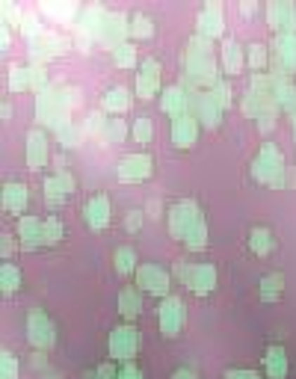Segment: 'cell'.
<instances>
[{"mask_svg": "<svg viewBox=\"0 0 296 379\" xmlns=\"http://www.w3.org/2000/svg\"><path fill=\"white\" fill-rule=\"evenodd\" d=\"M181 65H184V75H181V86H193V89H214L217 83L222 80L219 77V65L214 57H190L184 53L181 57Z\"/></svg>", "mask_w": 296, "mask_h": 379, "instance_id": "cell-1", "label": "cell"}, {"mask_svg": "<svg viewBox=\"0 0 296 379\" xmlns=\"http://www.w3.org/2000/svg\"><path fill=\"white\" fill-rule=\"evenodd\" d=\"M252 172H255V178L264 181L266 187L281 190V187L288 184V181H285V172H288L285 169V158H281V151L276 146H264L261 148L255 163H252Z\"/></svg>", "mask_w": 296, "mask_h": 379, "instance_id": "cell-2", "label": "cell"}, {"mask_svg": "<svg viewBox=\"0 0 296 379\" xmlns=\"http://www.w3.org/2000/svg\"><path fill=\"white\" fill-rule=\"evenodd\" d=\"M270 75L293 77L296 75V33H278L270 48Z\"/></svg>", "mask_w": 296, "mask_h": 379, "instance_id": "cell-3", "label": "cell"}, {"mask_svg": "<svg viewBox=\"0 0 296 379\" xmlns=\"http://www.w3.org/2000/svg\"><path fill=\"white\" fill-rule=\"evenodd\" d=\"M107 349H110V359H119V361H131L139 349H143V332L136 326H116L110 332V341H107Z\"/></svg>", "mask_w": 296, "mask_h": 379, "instance_id": "cell-4", "label": "cell"}, {"mask_svg": "<svg viewBox=\"0 0 296 379\" xmlns=\"http://www.w3.org/2000/svg\"><path fill=\"white\" fill-rule=\"evenodd\" d=\"M27 341H30V347L36 349V353H48V349L56 344V329L41 308H33V311L27 314Z\"/></svg>", "mask_w": 296, "mask_h": 379, "instance_id": "cell-5", "label": "cell"}, {"mask_svg": "<svg viewBox=\"0 0 296 379\" xmlns=\"http://www.w3.org/2000/svg\"><path fill=\"white\" fill-rule=\"evenodd\" d=\"M202 219V210L199 205H195L193 199H184V202H175L172 207H169L166 214V222H169V234L178 237V240H184V237L190 234V229L195 226V222Z\"/></svg>", "mask_w": 296, "mask_h": 379, "instance_id": "cell-6", "label": "cell"}, {"mask_svg": "<svg viewBox=\"0 0 296 379\" xmlns=\"http://www.w3.org/2000/svg\"><path fill=\"white\" fill-rule=\"evenodd\" d=\"M187 323V305L181 297H166L160 300V308H157V326L166 338H178V332L184 329Z\"/></svg>", "mask_w": 296, "mask_h": 379, "instance_id": "cell-7", "label": "cell"}, {"mask_svg": "<svg viewBox=\"0 0 296 379\" xmlns=\"http://www.w3.org/2000/svg\"><path fill=\"white\" fill-rule=\"evenodd\" d=\"M128 36H131V21H128V15L124 12H110L107 9V15H104V21H101V30H98V41H101L104 48H119V45H124L128 41Z\"/></svg>", "mask_w": 296, "mask_h": 379, "instance_id": "cell-8", "label": "cell"}, {"mask_svg": "<svg viewBox=\"0 0 296 379\" xmlns=\"http://www.w3.org/2000/svg\"><path fill=\"white\" fill-rule=\"evenodd\" d=\"M136 276V288L146 290V293H154V297H172L169 293V288H172V276H169L166 270H160L157 264H139V270L134 273Z\"/></svg>", "mask_w": 296, "mask_h": 379, "instance_id": "cell-9", "label": "cell"}, {"mask_svg": "<svg viewBox=\"0 0 296 379\" xmlns=\"http://www.w3.org/2000/svg\"><path fill=\"white\" fill-rule=\"evenodd\" d=\"M122 184H139L151 175V158L146 151H134V154H124L119 160V169H116Z\"/></svg>", "mask_w": 296, "mask_h": 379, "instance_id": "cell-10", "label": "cell"}, {"mask_svg": "<svg viewBox=\"0 0 296 379\" xmlns=\"http://www.w3.org/2000/svg\"><path fill=\"white\" fill-rule=\"evenodd\" d=\"M75 178H72V172L68 169H56L51 178H45V202L51 205V207H56V205H63L68 195L75 193Z\"/></svg>", "mask_w": 296, "mask_h": 379, "instance_id": "cell-11", "label": "cell"}, {"mask_svg": "<svg viewBox=\"0 0 296 379\" xmlns=\"http://www.w3.org/2000/svg\"><path fill=\"white\" fill-rule=\"evenodd\" d=\"M51 143H48V134L41 131V128H33L30 134H27V166H30L33 172L39 169H45L48 166V151Z\"/></svg>", "mask_w": 296, "mask_h": 379, "instance_id": "cell-12", "label": "cell"}, {"mask_svg": "<svg viewBox=\"0 0 296 379\" xmlns=\"http://www.w3.org/2000/svg\"><path fill=\"white\" fill-rule=\"evenodd\" d=\"M160 110L169 116V119H181V116H190V98H187V89L175 83V86H166L163 95H160Z\"/></svg>", "mask_w": 296, "mask_h": 379, "instance_id": "cell-13", "label": "cell"}, {"mask_svg": "<svg viewBox=\"0 0 296 379\" xmlns=\"http://www.w3.org/2000/svg\"><path fill=\"white\" fill-rule=\"evenodd\" d=\"M83 222L92 229V231H101L110 226V199L101 195H92V199L83 205Z\"/></svg>", "mask_w": 296, "mask_h": 379, "instance_id": "cell-14", "label": "cell"}, {"mask_svg": "<svg viewBox=\"0 0 296 379\" xmlns=\"http://www.w3.org/2000/svg\"><path fill=\"white\" fill-rule=\"evenodd\" d=\"M219 60H222V72L225 75H240L246 65V48L237 39H225L219 48Z\"/></svg>", "mask_w": 296, "mask_h": 379, "instance_id": "cell-15", "label": "cell"}, {"mask_svg": "<svg viewBox=\"0 0 296 379\" xmlns=\"http://www.w3.org/2000/svg\"><path fill=\"white\" fill-rule=\"evenodd\" d=\"M199 33L202 36H207V39H217V36H222V30H225V15H222V6L219 4H207L202 12H199Z\"/></svg>", "mask_w": 296, "mask_h": 379, "instance_id": "cell-16", "label": "cell"}, {"mask_svg": "<svg viewBox=\"0 0 296 379\" xmlns=\"http://www.w3.org/2000/svg\"><path fill=\"white\" fill-rule=\"evenodd\" d=\"M169 136H172V143L178 148H190V146H195V139H199V122H195L193 116H181V119L172 122Z\"/></svg>", "mask_w": 296, "mask_h": 379, "instance_id": "cell-17", "label": "cell"}, {"mask_svg": "<svg viewBox=\"0 0 296 379\" xmlns=\"http://www.w3.org/2000/svg\"><path fill=\"white\" fill-rule=\"evenodd\" d=\"M27 202H30V190L21 181H6L4 184V207L9 214H24Z\"/></svg>", "mask_w": 296, "mask_h": 379, "instance_id": "cell-18", "label": "cell"}, {"mask_svg": "<svg viewBox=\"0 0 296 379\" xmlns=\"http://www.w3.org/2000/svg\"><path fill=\"white\" fill-rule=\"evenodd\" d=\"M18 243L27 252L41 246V219L39 217H21L18 219Z\"/></svg>", "mask_w": 296, "mask_h": 379, "instance_id": "cell-19", "label": "cell"}, {"mask_svg": "<svg viewBox=\"0 0 296 379\" xmlns=\"http://www.w3.org/2000/svg\"><path fill=\"white\" fill-rule=\"evenodd\" d=\"M264 364H266V376L270 379H288V349L281 344H273L270 349H266L264 356Z\"/></svg>", "mask_w": 296, "mask_h": 379, "instance_id": "cell-20", "label": "cell"}, {"mask_svg": "<svg viewBox=\"0 0 296 379\" xmlns=\"http://www.w3.org/2000/svg\"><path fill=\"white\" fill-rule=\"evenodd\" d=\"M128 107H131V89H124V86L110 89L101 98V110H104L110 119H119V113H124Z\"/></svg>", "mask_w": 296, "mask_h": 379, "instance_id": "cell-21", "label": "cell"}, {"mask_svg": "<svg viewBox=\"0 0 296 379\" xmlns=\"http://www.w3.org/2000/svg\"><path fill=\"white\" fill-rule=\"evenodd\" d=\"M187 288H193V293H199V297L210 293L217 288V266L214 264H195L193 278H190Z\"/></svg>", "mask_w": 296, "mask_h": 379, "instance_id": "cell-22", "label": "cell"}, {"mask_svg": "<svg viewBox=\"0 0 296 379\" xmlns=\"http://www.w3.org/2000/svg\"><path fill=\"white\" fill-rule=\"evenodd\" d=\"M119 314L124 320H136L143 314V290L139 288H122L119 290Z\"/></svg>", "mask_w": 296, "mask_h": 379, "instance_id": "cell-23", "label": "cell"}, {"mask_svg": "<svg viewBox=\"0 0 296 379\" xmlns=\"http://www.w3.org/2000/svg\"><path fill=\"white\" fill-rule=\"evenodd\" d=\"M41 15L56 21V24H68V21H77L80 15V6L77 4H56V0H48V4H41Z\"/></svg>", "mask_w": 296, "mask_h": 379, "instance_id": "cell-24", "label": "cell"}, {"mask_svg": "<svg viewBox=\"0 0 296 379\" xmlns=\"http://www.w3.org/2000/svg\"><path fill=\"white\" fill-rule=\"evenodd\" d=\"M104 15H107V9H104L101 4L83 6V9H80V15H77V30L98 36V30H101V21H104Z\"/></svg>", "mask_w": 296, "mask_h": 379, "instance_id": "cell-25", "label": "cell"}, {"mask_svg": "<svg viewBox=\"0 0 296 379\" xmlns=\"http://www.w3.org/2000/svg\"><path fill=\"white\" fill-rule=\"evenodd\" d=\"M112 264H116V273L119 276H134L139 270V261H136V249L131 246H119L116 255H112Z\"/></svg>", "mask_w": 296, "mask_h": 379, "instance_id": "cell-26", "label": "cell"}, {"mask_svg": "<svg viewBox=\"0 0 296 379\" xmlns=\"http://www.w3.org/2000/svg\"><path fill=\"white\" fill-rule=\"evenodd\" d=\"M246 65H249L255 75H261L264 68L270 65V48L261 45V41H252V45L246 48Z\"/></svg>", "mask_w": 296, "mask_h": 379, "instance_id": "cell-27", "label": "cell"}, {"mask_svg": "<svg viewBox=\"0 0 296 379\" xmlns=\"http://www.w3.org/2000/svg\"><path fill=\"white\" fill-rule=\"evenodd\" d=\"M281 290H285V276L281 273H266L261 278V300L264 302H276L281 297Z\"/></svg>", "mask_w": 296, "mask_h": 379, "instance_id": "cell-28", "label": "cell"}, {"mask_svg": "<svg viewBox=\"0 0 296 379\" xmlns=\"http://www.w3.org/2000/svg\"><path fill=\"white\" fill-rule=\"evenodd\" d=\"M24 285V276L15 264H4V270H0V288H4V297H12L18 288Z\"/></svg>", "mask_w": 296, "mask_h": 379, "instance_id": "cell-29", "label": "cell"}, {"mask_svg": "<svg viewBox=\"0 0 296 379\" xmlns=\"http://www.w3.org/2000/svg\"><path fill=\"white\" fill-rule=\"evenodd\" d=\"M249 246H252V252H255L258 258H264V255H270L273 252V234H270V229H252V234H249Z\"/></svg>", "mask_w": 296, "mask_h": 379, "instance_id": "cell-30", "label": "cell"}, {"mask_svg": "<svg viewBox=\"0 0 296 379\" xmlns=\"http://www.w3.org/2000/svg\"><path fill=\"white\" fill-rule=\"evenodd\" d=\"M107 122H110V119H107L104 110H92V113H86V119H83L80 131H83V136H98V139H101Z\"/></svg>", "mask_w": 296, "mask_h": 379, "instance_id": "cell-31", "label": "cell"}, {"mask_svg": "<svg viewBox=\"0 0 296 379\" xmlns=\"http://www.w3.org/2000/svg\"><path fill=\"white\" fill-rule=\"evenodd\" d=\"M276 101H278V110H285V113L293 119L296 116V83L293 80H285L276 92Z\"/></svg>", "mask_w": 296, "mask_h": 379, "instance_id": "cell-32", "label": "cell"}, {"mask_svg": "<svg viewBox=\"0 0 296 379\" xmlns=\"http://www.w3.org/2000/svg\"><path fill=\"white\" fill-rule=\"evenodd\" d=\"M9 92H27L30 89V65H12L6 75Z\"/></svg>", "mask_w": 296, "mask_h": 379, "instance_id": "cell-33", "label": "cell"}, {"mask_svg": "<svg viewBox=\"0 0 296 379\" xmlns=\"http://www.w3.org/2000/svg\"><path fill=\"white\" fill-rule=\"evenodd\" d=\"M214 51H217L214 39H207L202 33H193L187 39V51L184 53H190V57H214Z\"/></svg>", "mask_w": 296, "mask_h": 379, "instance_id": "cell-34", "label": "cell"}, {"mask_svg": "<svg viewBox=\"0 0 296 379\" xmlns=\"http://www.w3.org/2000/svg\"><path fill=\"white\" fill-rule=\"evenodd\" d=\"M63 240V222L56 217L41 219V246H56Z\"/></svg>", "mask_w": 296, "mask_h": 379, "instance_id": "cell-35", "label": "cell"}, {"mask_svg": "<svg viewBox=\"0 0 296 379\" xmlns=\"http://www.w3.org/2000/svg\"><path fill=\"white\" fill-rule=\"evenodd\" d=\"M266 104H276V101H264V98H258L255 92H246L243 95V101H240V107H243V116H249V119H261V113H264V110H266Z\"/></svg>", "mask_w": 296, "mask_h": 379, "instance_id": "cell-36", "label": "cell"}, {"mask_svg": "<svg viewBox=\"0 0 296 379\" xmlns=\"http://www.w3.org/2000/svg\"><path fill=\"white\" fill-rule=\"evenodd\" d=\"M51 89V77H48V65H36L30 63V92L41 95Z\"/></svg>", "mask_w": 296, "mask_h": 379, "instance_id": "cell-37", "label": "cell"}, {"mask_svg": "<svg viewBox=\"0 0 296 379\" xmlns=\"http://www.w3.org/2000/svg\"><path fill=\"white\" fill-rule=\"evenodd\" d=\"M184 243H187V249H193V252H199V249L207 246V222H205V217L190 229V234L184 237Z\"/></svg>", "mask_w": 296, "mask_h": 379, "instance_id": "cell-38", "label": "cell"}, {"mask_svg": "<svg viewBox=\"0 0 296 379\" xmlns=\"http://www.w3.org/2000/svg\"><path fill=\"white\" fill-rule=\"evenodd\" d=\"M56 134V139H60V143L65 146V148H77L80 143H83V131H80V124H63L60 131H53Z\"/></svg>", "mask_w": 296, "mask_h": 379, "instance_id": "cell-39", "label": "cell"}, {"mask_svg": "<svg viewBox=\"0 0 296 379\" xmlns=\"http://www.w3.org/2000/svg\"><path fill=\"white\" fill-rule=\"evenodd\" d=\"M112 63H116V68H134L136 65V48L131 45V41L112 48Z\"/></svg>", "mask_w": 296, "mask_h": 379, "instance_id": "cell-40", "label": "cell"}, {"mask_svg": "<svg viewBox=\"0 0 296 379\" xmlns=\"http://www.w3.org/2000/svg\"><path fill=\"white\" fill-rule=\"evenodd\" d=\"M131 36L134 39H151L154 36V21L146 15V12H136L131 18Z\"/></svg>", "mask_w": 296, "mask_h": 379, "instance_id": "cell-41", "label": "cell"}, {"mask_svg": "<svg viewBox=\"0 0 296 379\" xmlns=\"http://www.w3.org/2000/svg\"><path fill=\"white\" fill-rule=\"evenodd\" d=\"M131 136L136 139L139 146H148V143H151V136H154V124H151V119L139 116V119L131 124Z\"/></svg>", "mask_w": 296, "mask_h": 379, "instance_id": "cell-42", "label": "cell"}, {"mask_svg": "<svg viewBox=\"0 0 296 379\" xmlns=\"http://www.w3.org/2000/svg\"><path fill=\"white\" fill-rule=\"evenodd\" d=\"M128 134L131 131H128V124H124L122 119H110L104 134H101V139H104V143H124V136H128Z\"/></svg>", "mask_w": 296, "mask_h": 379, "instance_id": "cell-43", "label": "cell"}, {"mask_svg": "<svg viewBox=\"0 0 296 379\" xmlns=\"http://www.w3.org/2000/svg\"><path fill=\"white\" fill-rule=\"evenodd\" d=\"M157 92H160V80L146 77V75H136V95L143 98V101H151Z\"/></svg>", "mask_w": 296, "mask_h": 379, "instance_id": "cell-44", "label": "cell"}, {"mask_svg": "<svg viewBox=\"0 0 296 379\" xmlns=\"http://www.w3.org/2000/svg\"><path fill=\"white\" fill-rule=\"evenodd\" d=\"M210 95H214V101L222 107V110H229L231 104H234V92H231V83L229 80H219L214 89H207Z\"/></svg>", "mask_w": 296, "mask_h": 379, "instance_id": "cell-45", "label": "cell"}, {"mask_svg": "<svg viewBox=\"0 0 296 379\" xmlns=\"http://www.w3.org/2000/svg\"><path fill=\"white\" fill-rule=\"evenodd\" d=\"M0 15H4V27H12V24L21 27V21H24L27 12H24L18 4H12V0H6V4L0 6Z\"/></svg>", "mask_w": 296, "mask_h": 379, "instance_id": "cell-46", "label": "cell"}, {"mask_svg": "<svg viewBox=\"0 0 296 379\" xmlns=\"http://www.w3.org/2000/svg\"><path fill=\"white\" fill-rule=\"evenodd\" d=\"M21 33L27 36V41L45 33V27H41V21H39L36 12H27V15H24V21H21Z\"/></svg>", "mask_w": 296, "mask_h": 379, "instance_id": "cell-47", "label": "cell"}, {"mask_svg": "<svg viewBox=\"0 0 296 379\" xmlns=\"http://www.w3.org/2000/svg\"><path fill=\"white\" fill-rule=\"evenodd\" d=\"M0 379H18V359L4 349V361H0Z\"/></svg>", "mask_w": 296, "mask_h": 379, "instance_id": "cell-48", "label": "cell"}, {"mask_svg": "<svg viewBox=\"0 0 296 379\" xmlns=\"http://www.w3.org/2000/svg\"><path fill=\"white\" fill-rule=\"evenodd\" d=\"M139 75H146V77H154V80H160L163 75V65L154 60V57H146L143 63H139Z\"/></svg>", "mask_w": 296, "mask_h": 379, "instance_id": "cell-49", "label": "cell"}, {"mask_svg": "<svg viewBox=\"0 0 296 379\" xmlns=\"http://www.w3.org/2000/svg\"><path fill=\"white\" fill-rule=\"evenodd\" d=\"M193 270H195V264H193V261H184V258H181V261H175V276L181 278V282H187V285H190V278H193Z\"/></svg>", "mask_w": 296, "mask_h": 379, "instance_id": "cell-50", "label": "cell"}, {"mask_svg": "<svg viewBox=\"0 0 296 379\" xmlns=\"http://www.w3.org/2000/svg\"><path fill=\"white\" fill-rule=\"evenodd\" d=\"M92 41H95V36H92V33H83V30H77V33H75V48H77L80 53H89Z\"/></svg>", "mask_w": 296, "mask_h": 379, "instance_id": "cell-51", "label": "cell"}, {"mask_svg": "<svg viewBox=\"0 0 296 379\" xmlns=\"http://www.w3.org/2000/svg\"><path fill=\"white\" fill-rule=\"evenodd\" d=\"M119 379H146V376H143V371H139L134 361H124L119 368Z\"/></svg>", "mask_w": 296, "mask_h": 379, "instance_id": "cell-52", "label": "cell"}, {"mask_svg": "<svg viewBox=\"0 0 296 379\" xmlns=\"http://www.w3.org/2000/svg\"><path fill=\"white\" fill-rule=\"evenodd\" d=\"M143 217H146V210H128V219H124L128 231H139V229H143Z\"/></svg>", "mask_w": 296, "mask_h": 379, "instance_id": "cell-53", "label": "cell"}, {"mask_svg": "<svg viewBox=\"0 0 296 379\" xmlns=\"http://www.w3.org/2000/svg\"><path fill=\"white\" fill-rule=\"evenodd\" d=\"M95 379H119V371L112 368V361H104L95 368Z\"/></svg>", "mask_w": 296, "mask_h": 379, "instance_id": "cell-54", "label": "cell"}, {"mask_svg": "<svg viewBox=\"0 0 296 379\" xmlns=\"http://www.w3.org/2000/svg\"><path fill=\"white\" fill-rule=\"evenodd\" d=\"M225 379H261L255 371H229L225 373Z\"/></svg>", "mask_w": 296, "mask_h": 379, "instance_id": "cell-55", "label": "cell"}, {"mask_svg": "<svg viewBox=\"0 0 296 379\" xmlns=\"http://www.w3.org/2000/svg\"><path fill=\"white\" fill-rule=\"evenodd\" d=\"M30 359H33L30 364H33V368H36V371H39V368H41V371H45V368H48V356H45V353H33Z\"/></svg>", "mask_w": 296, "mask_h": 379, "instance_id": "cell-56", "label": "cell"}, {"mask_svg": "<svg viewBox=\"0 0 296 379\" xmlns=\"http://www.w3.org/2000/svg\"><path fill=\"white\" fill-rule=\"evenodd\" d=\"M255 12H258V4H249V0H243V4H240V15H255Z\"/></svg>", "mask_w": 296, "mask_h": 379, "instance_id": "cell-57", "label": "cell"}, {"mask_svg": "<svg viewBox=\"0 0 296 379\" xmlns=\"http://www.w3.org/2000/svg\"><path fill=\"white\" fill-rule=\"evenodd\" d=\"M172 379H195V373H193L190 368H178V371L172 373Z\"/></svg>", "mask_w": 296, "mask_h": 379, "instance_id": "cell-58", "label": "cell"}, {"mask_svg": "<svg viewBox=\"0 0 296 379\" xmlns=\"http://www.w3.org/2000/svg\"><path fill=\"white\" fill-rule=\"evenodd\" d=\"M9 252H12V237L4 234V255H9Z\"/></svg>", "mask_w": 296, "mask_h": 379, "instance_id": "cell-59", "label": "cell"}, {"mask_svg": "<svg viewBox=\"0 0 296 379\" xmlns=\"http://www.w3.org/2000/svg\"><path fill=\"white\" fill-rule=\"evenodd\" d=\"M293 136H296V116H293Z\"/></svg>", "mask_w": 296, "mask_h": 379, "instance_id": "cell-60", "label": "cell"}]
</instances>
